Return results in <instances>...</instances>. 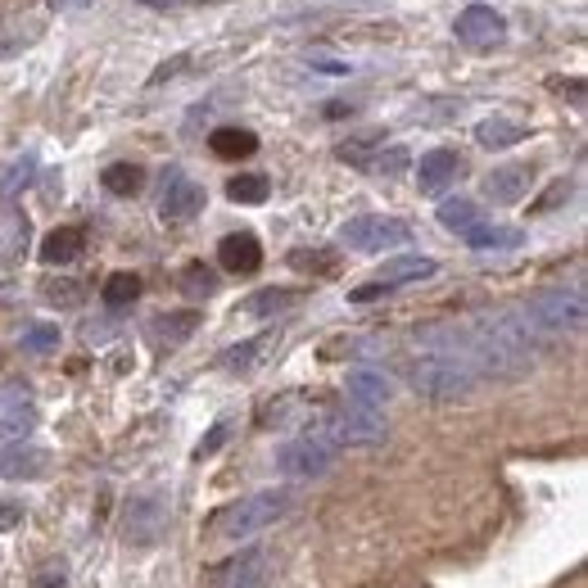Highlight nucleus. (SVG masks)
<instances>
[{
  "instance_id": "nucleus-1",
  "label": "nucleus",
  "mask_w": 588,
  "mask_h": 588,
  "mask_svg": "<svg viewBox=\"0 0 588 588\" xmlns=\"http://www.w3.org/2000/svg\"><path fill=\"white\" fill-rule=\"evenodd\" d=\"M286 512H290V493L263 489V493H254V499H240V503L223 507L208 520V535L213 539H254V535L267 530V525L281 520Z\"/></svg>"
},
{
  "instance_id": "nucleus-2",
  "label": "nucleus",
  "mask_w": 588,
  "mask_h": 588,
  "mask_svg": "<svg viewBox=\"0 0 588 588\" xmlns=\"http://www.w3.org/2000/svg\"><path fill=\"white\" fill-rule=\"evenodd\" d=\"M525 317H530V326L543 335V339H552V335H575V331H584V295L579 290H566V286H556V290H539L530 303L520 308Z\"/></svg>"
},
{
  "instance_id": "nucleus-3",
  "label": "nucleus",
  "mask_w": 588,
  "mask_h": 588,
  "mask_svg": "<svg viewBox=\"0 0 588 588\" xmlns=\"http://www.w3.org/2000/svg\"><path fill=\"white\" fill-rule=\"evenodd\" d=\"M322 435L339 448V444H349V448H371V444H385V435H389V425H385V417H381V408H362V404H349L345 408H335L331 417H326V430Z\"/></svg>"
},
{
  "instance_id": "nucleus-4",
  "label": "nucleus",
  "mask_w": 588,
  "mask_h": 588,
  "mask_svg": "<svg viewBox=\"0 0 588 588\" xmlns=\"http://www.w3.org/2000/svg\"><path fill=\"white\" fill-rule=\"evenodd\" d=\"M276 467H281L286 476H295V480L326 476L335 467V444L322 435V430H313V435H299V440L276 448Z\"/></svg>"
},
{
  "instance_id": "nucleus-5",
  "label": "nucleus",
  "mask_w": 588,
  "mask_h": 588,
  "mask_svg": "<svg viewBox=\"0 0 588 588\" xmlns=\"http://www.w3.org/2000/svg\"><path fill=\"white\" fill-rule=\"evenodd\" d=\"M408 223L398 218H381V213H367V218H353L339 227V240L349 244V250H362V254H381V250H398V244H408Z\"/></svg>"
},
{
  "instance_id": "nucleus-6",
  "label": "nucleus",
  "mask_w": 588,
  "mask_h": 588,
  "mask_svg": "<svg viewBox=\"0 0 588 588\" xmlns=\"http://www.w3.org/2000/svg\"><path fill=\"white\" fill-rule=\"evenodd\" d=\"M453 33H457L461 46H471V50H493V46L507 37V19L493 10V5H467V10L457 14Z\"/></svg>"
},
{
  "instance_id": "nucleus-7",
  "label": "nucleus",
  "mask_w": 588,
  "mask_h": 588,
  "mask_svg": "<svg viewBox=\"0 0 588 588\" xmlns=\"http://www.w3.org/2000/svg\"><path fill=\"white\" fill-rule=\"evenodd\" d=\"M200 208H204V185L191 181L181 168H168L164 195H159V218L164 223H185V218H195Z\"/></svg>"
},
{
  "instance_id": "nucleus-8",
  "label": "nucleus",
  "mask_w": 588,
  "mask_h": 588,
  "mask_svg": "<svg viewBox=\"0 0 588 588\" xmlns=\"http://www.w3.org/2000/svg\"><path fill=\"white\" fill-rule=\"evenodd\" d=\"M457 177H461V154L457 149H430L421 159V168H417L421 195H444Z\"/></svg>"
},
{
  "instance_id": "nucleus-9",
  "label": "nucleus",
  "mask_w": 588,
  "mask_h": 588,
  "mask_svg": "<svg viewBox=\"0 0 588 588\" xmlns=\"http://www.w3.org/2000/svg\"><path fill=\"white\" fill-rule=\"evenodd\" d=\"M37 425V404L27 389H5L0 394V440H23Z\"/></svg>"
},
{
  "instance_id": "nucleus-10",
  "label": "nucleus",
  "mask_w": 588,
  "mask_h": 588,
  "mask_svg": "<svg viewBox=\"0 0 588 588\" xmlns=\"http://www.w3.org/2000/svg\"><path fill=\"white\" fill-rule=\"evenodd\" d=\"M168 525V507L159 499H132L128 507V543H159Z\"/></svg>"
},
{
  "instance_id": "nucleus-11",
  "label": "nucleus",
  "mask_w": 588,
  "mask_h": 588,
  "mask_svg": "<svg viewBox=\"0 0 588 588\" xmlns=\"http://www.w3.org/2000/svg\"><path fill=\"white\" fill-rule=\"evenodd\" d=\"M530 181H535V168L530 164H503V168H493L484 177V200L516 204V200H525V191H530Z\"/></svg>"
},
{
  "instance_id": "nucleus-12",
  "label": "nucleus",
  "mask_w": 588,
  "mask_h": 588,
  "mask_svg": "<svg viewBox=\"0 0 588 588\" xmlns=\"http://www.w3.org/2000/svg\"><path fill=\"white\" fill-rule=\"evenodd\" d=\"M263 566H267L263 548H244L240 556H231V562H223L218 571H213V588H259Z\"/></svg>"
},
{
  "instance_id": "nucleus-13",
  "label": "nucleus",
  "mask_w": 588,
  "mask_h": 588,
  "mask_svg": "<svg viewBox=\"0 0 588 588\" xmlns=\"http://www.w3.org/2000/svg\"><path fill=\"white\" fill-rule=\"evenodd\" d=\"M0 471L10 480H41L50 471V453L46 448H33V444H10L0 453Z\"/></svg>"
},
{
  "instance_id": "nucleus-14",
  "label": "nucleus",
  "mask_w": 588,
  "mask_h": 588,
  "mask_svg": "<svg viewBox=\"0 0 588 588\" xmlns=\"http://www.w3.org/2000/svg\"><path fill=\"white\" fill-rule=\"evenodd\" d=\"M218 263H223L227 272H236V276H250V272H259V263H263L259 236H250V231H236V236H227V240L218 244Z\"/></svg>"
},
{
  "instance_id": "nucleus-15",
  "label": "nucleus",
  "mask_w": 588,
  "mask_h": 588,
  "mask_svg": "<svg viewBox=\"0 0 588 588\" xmlns=\"http://www.w3.org/2000/svg\"><path fill=\"white\" fill-rule=\"evenodd\" d=\"M435 272H440V263H435V259H421V254H404V259H389V263L381 267V276H376V281H381L385 290H398V286L425 281V276H435Z\"/></svg>"
},
{
  "instance_id": "nucleus-16",
  "label": "nucleus",
  "mask_w": 588,
  "mask_h": 588,
  "mask_svg": "<svg viewBox=\"0 0 588 588\" xmlns=\"http://www.w3.org/2000/svg\"><path fill=\"white\" fill-rule=\"evenodd\" d=\"M195 326H200V313H191V308H185V313H164V317L149 322V339L159 349H177L195 335Z\"/></svg>"
},
{
  "instance_id": "nucleus-17",
  "label": "nucleus",
  "mask_w": 588,
  "mask_h": 588,
  "mask_svg": "<svg viewBox=\"0 0 588 588\" xmlns=\"http://www.w3.org/2000/svg\"><path fill=\"white\" fill-rule=\"evenodd\" d=\"M345 394L353 398V404H362V408H385V404H389V381L381 376V371L358 367V371H349Z\"/></svg>"
},
{
  "instance_id": "nucleus-18",
  "label": "nucleus",
  "mask_w": 588,
  "mask_h": 588,
  "mask_svg": "<svg viewBox=\"0 0 588 588\" xmlns=\"http://www.w3.org/2000/svg\"><path fill=\"white\" fill-rule=\"evenodd\" d=\"M27 213H19V208H10L5 218H0V267H10V263H19L23 259V250H27Z\"/></svg>"
},
{
  "instance_id": "nucleus-19",
  "label": "nucleus",
  "mask_w": 588,
  "mask_h": 588,
  "mask_svg": "<svg viewBox=\"0 0 588 588\" xmlns=\"http://www.w3.org/2000/svg\"><path fill=\"white\" fill-rule=\"evenodd\" d=\"M525 136H530V128L516 122V118H484L480 128H476V141L484 149H507V145H520Z\"/></svg>"
},
{
  "instance_id": "nucleus-20",
  "label": "nucleus",
  "mask_w": 588,
  "mask_h": 588,
  "mask_svg": "<svg viewBox=\"0 0 588 588\" xmlns=\"http://www.w3.org/2000/svg\"><path fill=\"white\" fill-rule=\"evenodd\" d=\"M82 231L77 227H55L46 240H41V259L50 263V267H64V263H73L77 254H82Z\"/></svg>"
},
{
  "instance_id": "nucleus-21",
  "label": "nucleus",
  "mask_w": 588,
  "mask_h": 588,
  "mask_svg": "<svg viewBox=\"0 0 588 588\" xmlns=\"http://www.w3.org/2000/svg\"><path fill=\"white\" fill-rule=\"evenodd\" d=\"M208 145H213L218 159H250V154L259 149V136L244 132V128H218L208 136Z\"/></svg>"
},
{
  "instance_id": "nucleus-22",
  "label": "nucleus",
  "mask_w": 588,
  "mask_h": 588,
  "mask_svg": "<svg viewBox=\"0 0 588 588\" xmlns=\"http://www.w3.org/2000/svg\"><path fill=\"white\" fill-rule=\"evenodd\" d=\"M461 240H467L471 250H516L525 236L516 227H484V223H476V227L461 231Z\"/></svg>"
},
{
  "instance_id": "nucleus-23",
  "label": "nucleus",
  "mask_w": 588,
  "mask_h": 588,
  "mask_svg": "<svg viewBox=\"0 0 588 588\" xmlns=\"http://www.w3.org/2000/svg\"><path fill=\"white\" fill-rule=\"evenodd\" d=\"M141 185H145V168H141V164H109V168H105V191H109V195L132 200Z\"/></svg>"
},
{
  "instance_id": "nucleus-24",
  "label": "nucleus",
  "mask_w": 588,
  "mask_h": 588,
  "mask_svg": "<svg viewBox=\"0 0 588 588\" xmlns=\"http://www.w3.org/2000/svg\"><path fill=\"white\" fill-rule=\"evenodd\" d=\"M290 303H299L295 290H259V295L244 299V313L250 317H276V313H286Z\"/></svg>"
},
{
  "instance_id": "nucleus-25",
  "label": "nucleus",
  "mask_w": 588,
  "mask_h": 588,
  "mask_svg": "<svg viewBox=\"0 0 588 588\" xmlns=\"http://www.w3.org/2000/svg\"><path fill=\"white\" fill-rule=\"evenodd\" d=\"M100 295H105V308H128L141 295V276L136 272H113Z\"/></svg>"
},
{
  "instance_id": "nucleus-26",
  "label": "nucleus",
  "mask_w": 588,
  "mask_h": 588,
  "mask_svg": "<svg viewBox=\"0 0 588 588\" xmlns=\"http://www.w3.org/2000/svg\"><path fill=\"white\" fill-rule=\"evenodd\" d=\"M227 195H231L236 204H263V200L272 195V185H267V177H259V172H240V177L227 181Z\"/></svg>"
},
{
  "instance_id": "nucleus-27",
  "label": "nucleus",
  "mask_w": 588,
  "mask_h": 588,
  "mask_svg": "<svg viewBox=\"0 0 588 588\" xmlns=\"http://www.w3.org/2000/svg\"><path fill=\"white\" fill-rule=\"evenodd\" d=\"M480 223V208L471 204V200H444L440 204V227H448V231H467V227H476Z\"/></svg>"
},
{
  "instance_id": "nucleus-28",
  "label": "nucleus",
  "mask_w": 588,
  "mask_h": 588,
  "mask_svg": "<svg viewBox=\"0 0 588 588\" xmlns=\"http://www.w3.org/2000/svg\"><path fill=\"white\" fill-rule=\"evenodd\" d=\"M181 290L191 299H208L213 290H218V276H213V267H204V263H191L181 272Z\"/></svg>"
},
{
  "instance_id": "nucleus-29",
  "label": "nucleus",
  "mask_w": 588,
  "mask_h": 588,
  "mask_svg": "<svg viewBox=\"0 0 588 588\" xmlns=\"http://www.w3.org/2000/svg\"><path fill=\"white\" fill-rule=\"evenodd\" d=\"M33 172H37V159L33 154H23V159H14L10 168H5V177H0V195H19L27 181H33Z\"/></svg>"
},
{
  "instance_id": "nucleus-30",
  "label": "nucleus",
  "mask_w": 588,
  "mask_h": 588,
  "mask_svg": "<svg viewBox=\"0 0 588 588\" xmlns=\"http://www.w3.org/2000/svg\"><path fill=\"white\" fill-rule=\"evenodd\" d=\"M290 267H299V272H317V276H331V272L339 267V259H335L331 250H295V254H290Z\"/></svg>"
},
{
  "instance_id": "nucleus-31",
  "label": "nucleus",
  "mask_w": 588,
  "mask_h": 588,
  "mask_svg": "<svg viewBox=\"0 0 588 588\" xmlns=\"http://www.w3.org/2000/svg\"><path fill=\"white\" fill-rule=\"evenodd\" d=\"M23 349H27V353H50V349H59V326H55V322L27 326V331H23Z\"/></svg>"
},
{
  "instance_id": "nucleus-32",
  "label": "nucleus",
  "mask_w": 588,
  "mask_h": 588,
  "mask_svg": "<svg viewBox=\"0 0 588 588\" xmlns=\"http://www.w3.org/2000/svg\"><path fill=\"white\" fill-rule=\"evenodd\" d=\"M362 168L381 172V177H398V172L408 168V149H404V145H394V149H381V154H371V159H367Z\"/></svg>"
},
{
  "instance_id": "nucleus-33",
  "label": "nucleus",
  "mask_w": 588,
  "mask_h": 588,
  "mask_svg": "<svg viewBox=\"0 0 588 588\" xmlns=\"http://www.w3.org/2000/svg\"><path fill=\"white\" fill-rule=\"evenodd\" d=\"M41 295H46V303H55V308H77V303H82V286H77V281H46Z\"/></svg>"
},
{
  "instance_id": "nucleus-34",
  "label": "nucleus",
  "mask_w": 588,
  "mask_h": 588,
  "mask_svg": "<svg viewBox=\"0 0 588 588\" xmlns=\"http://www.w3.org/2000/svg\"><path fill=\"white\" fill-rule=\"evenodd\" d=\"M267 345V339H250V345H240V349H231V353H223V367L227 371H244V367H250L254 362V353Z\"/></svg>"
},
{
  "instance_id": "nucleus-35",
  "label": "nucleus",
  "mask_w": 588,
  "mask_h": 588,
  "mask_svg": "<svg viewBox=\"0 0 588 588\" xmlns=\"http://www.w3.org/2000/svg\"><path fill=\"white\" fill-rule=\"evenodd\" d=\"M227 435H231V425H227V421H218V425H213V430H208V435L200 440V448H195V457H213V453H218V448L227 444Z\"/></svg>"
},
{
  "instance_id": "nucleus-36",
  "label": "nucleus",
  "mask_w": 588,
  "mask_h": 588,
  "mask_svg": "<svg viewBox=\"0 0 588 588\" xmlns=\"http://www.w3.org/2000/svg\"><path fill=\"white\" fill-rule=\"evenodd\" d=\"M566 200H571V181H552V185H548V195L535 204V213H552L556 204H566Z\"/></svg>"
},
{
  "instance_id": "nucleus-37",
  "label": "nucleus",
  "mask_w": 588,
  "mask_h": 588,
  "mask_svg": "<svg viewBox=\"0 0 588 588\" xmlns=\"http://www.w3.org/2000/svg\"><path fill=\"white\" fill-rule=\"evenodd\" d=\"M64 579H69L64 566H46V571L37 575V588H64Z\"/></svg>"
},
{
  "instance_id": "nucleus-38",
  "label": "nucleus",
  "mask_w": 588,
  "mask_h": 588,
  "mask_svg": "<svg viewBox=\"0 0 588 588\" xmlns=\"http://www.w3.org/2000/svg\"><path fill=\"white\" fill-rule=\"evenodd\" d=\"M308 64H317L322 73H349L345 59H326V55H308Z\"/></svg>"
},
{
  "instance_id": "nucleus-39",
  "label": "nucleus",
  "mask_w": 588,
  "mask_h": 588,
  "mask_svg": "<svg viewBox=\"0 0 588 588\" xmlns=\"http://www.w3.org/2000/svg\"><path fill=\"white\" fill-rule=\"evenodd\" d=\"M141 5H154V10H177V5H191V0H141Z\"/></svg>"
},
{
  "instance_id": "nucleus-40",
  "label": "nucleus",
  "mask_w": 588,
  "mask_h": 588,
  "mask_svg": "<svg viewBox=\"0 0 588 588\" xmlns=\"http://www.w3.org/2000/svg\"><path fill=\"white\" fill-rule=\"evenodd\" d=\"M0 525H5V530H14V525H19V507H0Z\"/></svg>"
},
{
  "instance_id": "nucleus-41",
  "label": "nucleus",
  "mask_w": 588,
  "mask_h": 588,
  "mask_svg": "<svg viewBox=\"0 0 588 588\" xmlns=\"http://www.w3.org/2000/svg\"><path fill=\"white\" fill-rule=\"evenodd\" d=\"M335 5H376V0H335Z\"/></svg>"
}]
</instances>
